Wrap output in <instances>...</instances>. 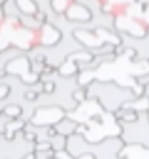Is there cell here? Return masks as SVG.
I'll return each instance as SVG.
<instances>
[{"label":"cell","mask_w":149,"mask_h":159,"mask_svg":"<svg viewBox=\"0 0 149 159\" xmlns=\"http://www.w3.org/2000/svg\"><path fill=\"white\" fill-rule=\"evenodd\" d=\"M121 108L131 109V111H135L137 113H147L149 111V98L147 95L138 96L131 101L125 102Z\"/></svg>","instance_id":"4"},{"label":"cell","mask_w":149,"mask_h":159,"mask_svg":"<svg viewBox=\"0 0 149 159\" xmlns=\"http://www.w3.org/2000/svg\"><path fill=\"white\" fill-rule=\"evenodd\" d=\"M142 20L149 26V2L144 6V11L142 14Z\"/></svg>","instance_id":"5"},{"label":"cell","mask_w":149,"mask_h":159,"mask_svg":"<svg viewBox=\"0 0 149 159\" xmlns=\"http://www.w3.org/2000/svg\"><path fill=\"white\" fill-rule=\"evenodd\" d=\"M119 157L123 159H149V147L143 145L124 146Z\"/></svg>","instance_id":"3"},{"label":"cell","mask_w":149,"mask_h":159,"mask_svg":"<svg viewBox=\"0 0 149 159\" xmlns=\"http://www.w3.org/2000/svg\"><path fill=\"white\" fill-rule=\"evenodd\" d=\"M67 17L75 21L86 23L92 18V12L87 6L79 2H74L69 5V7L67 8Z\"/></svg>","instance_id":"2"},{"label":"cell","mask_w":149,"mask_h":159,"mask_svg":"<svg viewBox=\"0 0 149 159\" xmlns=\"http://www.w3.org/2000/svg\"><path fill=\"white\" fill-rule=\"evenodd\" d=\"M84 98H85V94L82 90H76L74 93V99L78 100V101H84Z\"/></svg>","instance_id":"6"},{"label":"cell","mask_w":149,"mask_h":159,"mask_svg":"<svg viewBox=\"0 0 149 159\" xmlns=\"http://www.w3.org/2000/svg\"><path fill=\"white\" fill-rule=\"evenodd\" d=\"M147 114H148V119H149V111H148V112H147Z\"/></svg>","instance_id":"7"},{"label":"cell","mask_w":149,"mask_h":159,"mask_svg":"<svg viewBox=\"0 0 149 159\" xmlns=\"http://www.w3.org/2000/svg\"><path fill=\"white\" fill-rule=\"evenodd\" d=\"M113 26L119 34H128L130 37H135V38L144 37L149 30V26L142 19L129 17L123 12L115 16Z\"/></svg>","instance_id":"1"}]
</instances>
